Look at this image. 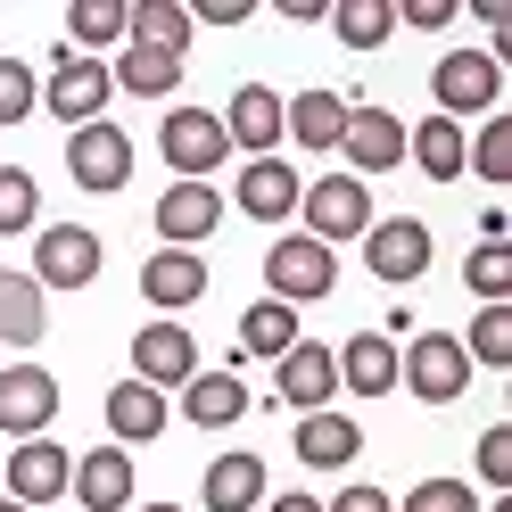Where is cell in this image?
<instances>
[{"label":"cell","mask_w":512,"mask_h":512,"mask_svg":"<svg viewBox=\"0 0 512 512\" xmlns=\"http://www.w3.org/2000/svg\"><path fill=\"white\" fill-rule=\"evenodd\" d=\"M273 372H281V405H298V413H331V397H339V364H331V347L298 339Z\"/></svg>","instance_id":"16"},{"label":"cell","mask_w":512,"mask_h":512,"mask_svg":"<svg viewBox=\"0 0 512 512\" xmlns=\"http://www.w3.org/2000/svg\"><path fill=\"white\" fill-rule=\"evenodd\" d=\"M256 504H265V463L248 446L240 455H215L207 463V512H256Z\"/></svg>","instance_id":"26"},{"label":"cell","mask_w":512,"mask_h":512,"mask_svg":"<svg viewBox=\"0 0 512 512\" xmlns=\"http://www.w3.org/2000/svg\"><path fill=\"white\" fill-rule=\"evenodd\" d=\"M323 512H397V496L372 488V479H356V488H339V504H323Z\"/></svg>","instance_id":"40"},{"label":"cell","mask_w":512,"mask_h":512,"mask_svg":"<svg viewBox=\"0 0 512 512\" xmlns=\"http://www.w3.org/2000/svg\"><path fill=\"white\" fill-rule=\"evenodd\" d=\"M298 215H306V240H323V248L364 240L372 232V190L356 174H323V182L298 190Z\"/></svg>","instance_id":"3"},{"label":"cell","mask_w":512,"mask_h":512,"mask_svg":"<svg viewBox=\"0 0 512 512\" xmlns=\"http://www.w3.org/2000/svg\"><path fill=\"white\" fill-rule=\"evenodd\" d=\"M397 389H413L422 405H455V397L471 389V356H463V339H446V331L405 339V347H397Z\"/></svg>","instance_id":"1"},{"label":"cell","mask_w":512,"mask_h":512,"mask_svg":"<svg viewBox=\"0 0 512 512\" xmlns=\"http://www.w3.org/2000/svg\"><path fill=\"white\" fill-rule=\"evenodd\" d=\"M463 356H471V364H488V372H504V364H512V298L471 314V339H463Z\"/></svg>","instance_id":"32"},{"label":"cell","mask_w":512,"mask_h":512,"mask_svg":"<svg viewBox=\"0 0 512 512\" xmlns=\"http://www.w3.org/2000/svg\"><path fill=\"white\" fill-rule=\"evenodd\" d=\"M108 430H116V446H149L166 430V397H157L149 380H116L108 389Z\"/></svg>","instance_id":"25"},{"label":"cell","mask_w":512,"mask_h":512,"mask_svg":"<svg viewBox=\"0 0 512 512\" xmlns=\"http://www.w3.org/2000/svg\"><path fill=\"white\" fill-rule=\"evenodd\" d=\"M34 215H42V182L25 174V166H0V240L34 232Z\"/></svg>","instance_id":"35"},{"label":"cell","mask_w":512,"mask_h":512,"mask_svg":"<svg viewBox=\"0 0 512 512\" xmlns=\"http://www.w3.org/2000/svg\"><path fill=\"white\" fill-rule=\"evenodd\" d=\"M108 67L100 58H75V50H58V67H50V83H42V108L50 116H67V124H100V108H108Z\"/></svg>","instance_id":"11"},{"label":"cell","mask_w":512,"mask_h":512,"mask_svg":"<svg viewBox=\"0 0 512 512\" xmlns=\"http://www.w3.org/2000/svg\"><path fill=\"white\" fill-rule=\"evenodd\" d=\"M265 512H323V504H314V496H273Z\"/></svg>","instance_id":"43"},{"label":"cell","mask_w":512,"mask_h":512,"mask_svg":"<svg viewBox=\"0 0 512 512\" xmlns=\"http://www.w3.org/2000/svg\"><path fill=\"white\" fill-rule=\"evenodd\" d=\"M223 141L248 149V157H273V141H281V91L240 83V91H232V108H223Z\"/></svg>","instance_id":"19"},{"label":"cell","mask_w":512,"mask_h":512,"mask_svg":"<svg viewBox=\"0 0 512 512\" xmlns=\"http://www.w3.org/2000/svg\"><path fill=\"white\" fill-rule=\"evenodd\" d=\"M430 91H438V116H446V124L488 116L496 91H504V58H496V50H446L438 75H430Z\"/></svg>","instance_id":"4"},{"label":"cell","mask_w":512,"mask_h":512,"mask_svg":"<svg viewBox=\"0 0 512 512\" xmlns=\"http://www.w3.org/2000/svg\"><path fill=\"white\" fill-rule=\"evenodd\" d=\"M67 174L83 182V190H100V199H108V190H124V182H133V141H124V124H75V141H67Z\"/></svg>","instance_id":"9"},{"label":"cell","mask_w":512,"mask_h":512,"mask_svg":"<svg viewBox=\"0 0 512 512\" xmlns=\"http://www.w3.org/2000/svg\"><path fill=\"white\" fill-rule=\"evenodd\" d=\"M356 446H364V430L347 422V413H298V463H306V471L356 463Z\"/></svg>","instance_id":"24"},{"label":"cell","mask_w":512,"mask_h":512,"mask_svg":"<svg viewBox=\"0 0 512 512\" xmlns=\"http://www.w3.org/2000/svg\"><path fill=\"white\" fill-rule=\"evenodd\" d=\"M405 25H422V34H438V25L446 17H455V0H405V9H397Z\"/></svg>","instance_id":"42"},{"label":"cell","mask_w":512,"mask_h":512,"mask_svg":"<svg viewBox=\"0 0 512 512\" xmlns=\"http://www.w3.org/2000/svg\"><path fill=\"white\" fill-rule=\"evenodd\" d=\"M331 25H339L347 50H380V42H389V25H397V9H389V0H339Z\"/></svg>","instance_id":"33"},{"label":"cell","mask_w":512,"mask_h":512,"mask_svg":"<svg viewBox=\"0 0 512 512\" xmlns=\"http://www.w3.org/2000/svg\"><path fill=\"white\" fill-rule=\"evenodd\" d=\"M215 223H223L215 182H166V199H157V240L166 248H199Z\"/></svg>","instance_id":"15"},{"label":"cell","mask_w":512,"mask_h":512,"mask_svg":"<svg viewBox=\"0 0 512 512\" xmlns=\"http://www.w3.org/2000/svg\"><path fill=\"white\" fill-rule=\"evenodd\" d=\"M463 281H471L479 306H504V298H512V248H504V240L471 248V256H463Z\"/></svg>","instance_id":"34"},{"label":"cell","mask_w":512,"mask_h":512,"mask_svg":"<svg viewBox=\"0 0 512 512\" xmlns=\"http://www.w3.org/2000/svg\"><path fill=\"white\" fill-rule=\"evenodd\" d=\"M141 512H182V504H141Z\"/></svg>","instance_id":"44"},{"label":"cell","mask_w":512,"mask_h":512,"mask_svg":"<svg viewBox=\"0 0 512 512\" xmlns=\"http://www.w3.org/2000/svg\"><path fill=\"white\" fill-rule=\"evenodd\" d=\"M331 364H339V389H356V397L397 389V339L389 331H356L347 347H331Z\"/></svg>","instance_id":"18"},{"label":"cell","mask_w":512,"mask_h":512,"mask_svg":"<svg viewBox=\"0 0 512 512\" xmlns=\"http://www.w3.org/2000/svg\"><path fill=\"white\" fill-rule=\"evenodd\" d=\"M141 298H149L157 314L199 306V298H207V256H199V248H157L149 265H141Z\"/></svg>","instance_id":"14"},{"label":"cell","mask_w":512,"mask_h":512,"mask_svg":"<svg viewBox=\"0 0 512 512\" xmlns=\"http://www.w3.org/2000/svg\"><path fill=\"white\" fill-rule=\"evenodd\" d=\"M124 9H133V0H75L67 9V50L75 58H91V50H108V42H124Z\"/></svg>","instance_id":"31"},{"label":"cell","mask_w":512,"mask_h":512,"mask_svg":"<svg viewBox=\"0 0 512 512\" xmlns=\"http://www.w3.org/2000/svg\"><path fill=\"white\" fill-rule=\"evenodd\" d=\"M199 372V339H190L182 323H141L133 331V380H149L157 397L182 389V380Z\"/></svg>","instance_id":"13"},{"label":"cell","mask_w":512,"mask_h":512,"mask_svg":"<svg viewBox=\"0 0 512 512\" xmlns=\"http://www.w3.org/2000/svg\"><path fill=\"white\" fill-rule=\"evenodd\" d=\"M42 331H50V298H42V281L0 265V347H42Z\"/></svg>","instance_id":"20"},{"label":"cell","mask_w":512,"mask_h":512,"mask_svg":"<svg viewBox=\"0 0 512 512\" xmlns=\"http://www.w3.org/2000/svg\"><path fill=\"white\" fill-rule=\"evenodd\" d=\"M58 422V380L42 364H0V438H42Z\"/></svg>","instance_id":"10"},{"label":"cell","mask_w":512,"mask_h":512,"mask_svg":"<svg viewBox=\"0 0 512 512\" xmlns=\"http://www.w3.org/2000/svg\"><path fill=\"white\" fill-rule=\"evenodd\" d=\"M364 265H372V281H389V290L422 281V273H430V223H422V215L372 223V232H364Z\"/></svg>","instance_id":"7"},{"label":"cell","mask_w":512,"mask_h":512,"mask_svg":"<svg viewBox=\"0 0 512 512\" xmlns=\"http://www.w3.org/2000/svg\"><path fill=\"white\" fill-rule=\"evenodd\" d=\"M124 34H133L141 50H190V9L182 0H133V9H124Z\"/></svg>","instance_id":"29"},{"label":"cell","mask_w":512,"mask_h":512,"mask_svg":"<svg viewBox=\"0 0 512 512\" xmlns=\"http://www.w3.org/2000/svg\"><path fill=\"white\" fill-rule=\"evenodd\" d=\"M463 166L479 182H512V116H488V133L463 141Z\"/></svg>","instance_id":"36"},{"label":"cell","mask_w":512,"mask_h":512,"mask_svg":"<svg viewBox=\"0 0 512 512\" xmlns=\"http://www.w3.org/2000/svg\"><path fill=\"white\" fill-rule=\"evenodd\" d=\"M240 413H248V380H232V372H190V380H182V422L232 430Z\"/></svg>","instance_id":"21"},{"label":"cell","mask_w":512,"mask_h":512,"mask_svg":"<svg viewBox=\"0 0 512 512\" xmlns=\"http://www.w3.org/2000/svg\"><path fill=\"white\" fill-rule=\"evenodd\" d=\"M405 157H413L430 182H455V174H463V124L422 116V133H405Z\"/></svg>","instance_id":"30"},{"label":"cell","mask_w":512,"mask_h":512,"mask_svg":"<svg viewBox=\"0 0 512 512\" xmlns=\"http://www.w3.org/2000/svg\"><path fill=\"white\" fill-rule=\"evenodd\" d=\"M42 108V83H34V67L25 58H0V124H25Z\"/></svg>","instance_id":"37"},{"label":"cell","mask_w":512,"mask_h":512,"mask_svg":"<svg viewBox=\"0 0 512 512\" xmlns=\"http://www.w3.org/2000/svg\"><path fill=\"white\" fill-rule=\"evenodd\" d=\"M290 347H298V306L256 298V306L240 314V356H265V364H281Z\"/></svg>","instance_id":"28"},{"label":"cell","mask_w":512,"mask_h":512,"mask_svg":"<svg viewBox=\"0 0 512 512\" xmlns=\"http://www.w3.org/2000/svg\"><path fill=\"white\" fill-rule=\"evenodd\" d=\"M265 290H273L281 306H314V298H331V290H339V256H331L323 240L290 232V240H273V248H265Z\"/></svg>","instance_id":"2"},{"label":"cell","mask_w":512,"mask_h":512,"mask_svg":"<svg viewBox=\"0 0 512 512\" xmlns=\"http://www.w3.org/2000/svg\"><path fill=\"white\" fill-rule=\"evenodd\" d=\"M34 281H42V298L50 290H91V281H100V232L50 223V232L34 240Z\"/></svg>","instance_id":"6"},{"label":"cell","mask_w":512,"mask_h":512,"mask_svg":"<svg viewBox=\"0 0 512 512\" xmlns=\"http://www.w3.org/2000/svg\"><path fill=\"white\" fill-rule=\"evenodd\" d=\"M479 479H488V488H512V422H496L479 438Z\"/></svg>","instance_id":"39"},{"label":"cell","mask_w":512,"mask_h":512,"mask_svg":"<svg viewBox=\"0 0 512 512\" xmlns=\"http://www.w3.org/2000/svg\"><path fill=\"white\" fill-rule=\"evenodd\" d=\"M0 512H25V504H9V496H0Z\"/></svg>","instance_id":"45"},{"label":"cell","mask_w":512,"mask_h":512,"mask_svg":"<svg viewBox=\"0 0 512 512\" xmlns=\"http://www.w3.org/2000/svg\"><path fill=\"white\" fill-rule=\"evenodd\" d=\"M67 488H75V512H124L133 504V455L124 446H91Z\"/></svg>","instance_id":"17"},{"label":"cell","mask_w":512,"mask_h":512,"mask_svg":"<svg viewBox=\"0 0 512 512\" xmlns=\"http://www.w3.org/2000/svg\"><path fill=\"white\" fill-rule=\"evenodd\" d=\"M397 512H479V496L463 488V479H422V488H413Z\"/></svg>","instance_id":"38"},{"label":"cell","mask_w":512,"mask_h":512,"mask_svg":"<svg viewBox=\"0 0 512 512\" xmlns=\"http://www.w3.org/2000/svg\"><path fill=\"white\" fill-rule=\"evenodd\" d=\"M248 0H190V25H240Z\"/></svg>","instance_id":"41"},{"label":"cell","mask_w":512,"mask_h":512,"mask_svg":"<svg viewBox=\"0 0 512 512\" xmlns=\"http://www.w3.org/2000/svg\"><path fill=\"white\" fill-rule=\"evenodd\" d=\"M0 471H9V504H25V512H50L58 496H67V479H75L67 446H50V438L9 446V455H0Z\"/></svg>","instance_id":"8"},{"label":"cell","mask_w":512,"mask_h":512,"mask_svg":"<svg viewBox=\"0 0 512 512\" xmlns=\"http://www.w3.org/2000/svg\"><path fill=\"white\" fill-rule=\"evenodd\" d=\"M298 174L281 166V157H248V174H240V207L256 215V223H281V215H298Z\"/></svg>","instance_id":"23"},{"label":"cell","mask_w":512,"mask_h":512,"mask_svg":"<svg viewBox=\"0 0 512 512\" xmlns=\"http://www.w3.org/2000/svg\"><path fill=\"white\" fill-rule=\"evenodd\" d=\"M339 149H347V166H356V182L372 190L389 166H405V124H397L389 108H347V133H339Z\"/></svg>","instance_id":"12"},{"label":"cell","mask_w":512,"mask_h":512,"mask_svg":"<svg viewBox=\"0 0 512 512\" xmlns=\"http://www.w3.org/2000/svg\"><path fill=\"white\" fill-rule=\"evenodd\" d=\"M116 91H133V100H166V91L182 83V58L174 50H141V42H124L116 50V67H108Z\"/></svg>","instance_id":"27"},{"label":"cell","mask_w":512,"mask_h":512,"mask_svg":"<svg viewBox=\"0 0 512 512\" xmlns=\"http://www.w3.org/2000/svg\"><path fill=\"white\" fill-rule=\"evenodd\" d=\"M281 133H290L298 149H339L347 100H339V91H298V100H281Z\"/></svg>","instance_id":"22"},{"label":"cell","mask_w":512,"mask_h":512,"mask_svg":"<svg viewBox=\"0 0 512 512\" xmlns=\"http://www.w3.org/2000/svg\"><path fill=\"white\" fill-rule=\"evenodd\" d=\"M157 149H166V166L182 182H207L223 157H232V141H223V116L215 108H174L166 124H157Z\"/></svg>","instance_id":"5"}]
</instances>
